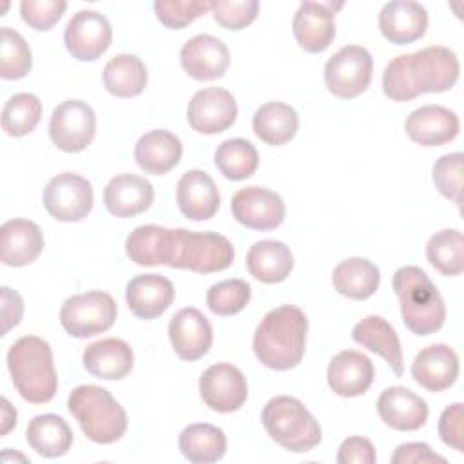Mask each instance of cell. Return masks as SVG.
Wrapping results in <instances>:
<instances>
[{
	"label": "cell",
	"mask_w": 464,
	"mask_h": 464,
	"mask_svg": "<svg viewBox=\"0 0 464 464\" xmlns=\"http://www.w3.org/2000/svg\"><path fill=\"white\" fill-rule=\"evenodd\" d=\"M459 72V58L450 47L430 45L395 56L382 72V91L393 102H410L426 92L450 91Z\"/></svg>",
	"instance_id": "obj_1"
},
{
	"label": "cell",
	"mask_w": 464,
	"mask_h": 464,
	"mask_svg": "<svg viewBox=\"0 0 464 464\" xmlns=\"http://www.w3.org/2000/svg\"><path fill=\"white\" fill-rule=\"evenodd\" d=\"M308 319L299 306L283 304L265 314L254 332V353L257 361L277 372L295 368L306 346Z\"/></svg>",
	"instance_id": "obj_2"
},
{
	"label": "cell",
	"mask_w": 464,
	"mask_h": 464,
	"mask_svg": "<svg viewBox=\"0 0 464 464\" xmlns=\"http://www.w3.org/2000/svg\"><path fill=\"white\" fill-rule=\"evenodd\" d=\"M7 370L20 397L33 404L49 402L58 390V377L49 343L24 335L7 350Z\"/></svg>",
	"instance_id": "obj_3"
},
{
	"label": "cell",
	"mask_w": 464,
	"mask_h": 464,
	"mask_svg": "<svg viewBox=\"0 0 464 464\" xmlns=\"http://www.w3.org/2000/svg\"><path fill=\"white\" fill-rule=\"evenodd\" d=\"M404 326L415 335H431L446 321L444 299L428 274L413 265L401 266L392 279Z\"/></svg>",
	"instance_id": "obj_4"
},
{
	"label": "cell",
	"mask_w": 464,
	"mask_h": 464,
	"mask_svg": "<svg viewBox=\"0 0 464 464\" xmlns=\"http://www.w3.org/2000/svg\"><path fill=\"white\" fill-rule=\"evenodd\" d=\"M67 406L85 437L96 444H112L127 431L129 420L123 406L102 386H76L69 393Z\"/></svg>",
	"instance_id": "obj_5"
},
{
	"label": "cell",
	"mask_w": 464,
	"mask_h": 464,
	"mask_svg": "<svg viewBox=\"0 0 464 464\" xmlns=\"http://www.w3.org/2000/svg\"><path fill=\"white\" fill-rule=\"evenodd\" d=\"M261 422L272 440L294 453H306L323 439L315 417L299 399L290 395L272 397L263 408Z\"/></svg>",
	"instance_id": "obj_6"
},
{
	"label": "cell",
	"mask_w": 464,
	"mask_h": 464,
	"mask_svg": "<svg viewBox=\"0 0 464 464\" xmlns=\"http://www.w3.org/2000/svg\"><path fill=\"white\" fill-rule=\"evenodd\" d=\"M234 261L232 243L218 232H194L174 228V256L170 268L212 274L225 270Z\"/></svg>",
	"instance_id": "obj_7"
},
{
	"label": "cell",
	"mask_w": 464,
	"mask_h": 464,
	"mask_svg": "<svg viewBox=\"0 0 464 464\" xmlns=\"http://www.w3.org/2000/svg\"><path fill=\"white\" fill-rule=\"evenodd\" d=\"M118 306L111 294L92 290L65 299L60 310L63 330L78 339L107 332L116 321Z\"/></svg>",
	"instance_id": "obj_8"
},
{
	"label": "cell",
	"mask_w": 464,
	"mask_h": 464,
	"mask_svg": "<svg viewBox=\"0 0 464 464\" xmlns=\"http://www.w3.org/2000/svg\"><path fill=\"white\" fill-rule=\"evenodd\" d=\"M373 72V58L362 45H344L324 65L326 89L343 100L362 94Z\"/></svg>",
	"instance_id": "obj_9"
},
{
	"label": "cell",
	"mask_w": 464,
	"mask_h": 464,
	"mask_svg": "<svg viewBox=\"0 0 464 464\" xmlns=\"http://www.w3.org/2000/svg\"><path fill=\"white\" fill-rule=\"evenodd\" d=\"M96 114L83 100H65L51 114V141L63 152H82L94 138Z\"/></svg>",
	"instance_id": "obj_10"
},
{
	"label": "cell",
	"mask_w": 464,
	"mask_h": 464,
	"mask_svg": "<svg viewBox=\"0 0 464 464\" xmlns=\"http://www.w3.org/2000/svg\"><path fill=\"white\" fill-rule=\"evenodd\" d=\"M44 207L58 221H82L92 208V185L87 178L62 172L51 178L44 188Z\"/></svg>",
	"instance_id": "obj_11"
},
{
	"label": "cell",
	"mask_w": 464,
	"mask_h": 464,
	"mask_svg": "<svg viewBox=\"0 0 464 464\" xmlns=\"http://www.w3.org/2000/svg\"><path fill=\"white\" fill-rule=\"evenodd\" d=\"M112 29L105 14L82 9L71 16L63 31V44L72 58L92 62L100 58L111 45Z\"/></svg>",
	"instance_id": "obj_12"
},
{
	"label": "cell",
	"mask_w": 464,
	"mask_h": 464,
	"mask_svg": "<svg viewBox=\"0 0 464 464\" xmlns=\"http://www.w3.org/2000/svg\"><path fill=\"white\" fill-rule=\"evenodd\" d=\"M199 395L210 410L218 413H232L245 404L248 384L237 366L218 362L208 366L199 377Z\"/></svg>",
	"instance_id": "obj_13"
},
{
	"label": "cell",
	"mask_w": 464,
	"mask_h": 464,
	"mask_svg": "<svg viewBox=\"0 0 464 464\" xmlns=\"http://www.w3.org/2000/svg\"><path fill=\"white\" fill-rule=\"evenodd\" d=\"M237 223L252 230H274L285 219V201L270 188L250 185L239 188L230 201Z\"/></svg>",
	"instance_id": "obj_14"
},
{
	"label": "cell",
	"mask_w": 464,
	"mask_h": 464,
	"mask_svg": "<svg viewBox=\"0 0 464 464\" xmlns=\"http://www.w3.org/2000/svg\"><path fill=\"white\" fill-rule=\"evenodd\" d=\"M236 98L223 87L201 89L194 92L187 105L188 125L201 134L223 132L236 121Z\"/></svg>",
	"instance_id": "obj_15"
},
{
	"label": "cell",
	"mask_w": 464,
	"mask_h": 464,
	"mask_svg": "<svg viewBox=\"0 0 464 464\" xmlns=\"http://www.w3.org/2000/svg\"><path fill=\"white\" fill-rule=\"evenodd\" d=\"M343 4L301 2L292 22L295 42L306 53H323L335 36V11Z\"/></svg>",
	"instance_id": "obj_16"
},
{
	"label": "cell",
	"mask_w": 464,
	"mask_h": 464,
	"mask_svg": "<svg viewBox=\"0 0 464 464\" xmlns=\"http://www.w3.org/2000/svg\"><path fill=\"white\" fill-rule=\"evenodd\" d=\"M183 71L199 82L221 78L230 63L228 47L212 34H196L179 51Z\"/></svg>",
	"instance_id": "obj_17"
},
{
	"label": "cell",
	"mask_w": 464,
	"mask_h": 464,
	"mask_svg": "<svg viewBox=\"0 0 464 464\" xmlns=\"http://www.w3.org/2000/svg\"><path fill=\"white\" fill-rule=\"evenodd\" d=\"M169 339L179 359L198 361L208 353L214 335L208 319L198 308L185 306L172 315Z\"/></svg>",
	"instance_id": "obj_18"
},
{
	"label": "cell",
	"mask_w": 464,
	"mask_h": 464,
	"mask_svg": "<svg viewBox=\"0 0 464 464\" xmlns=\"http://www.w3.org/2000/svg\"><path fill=\"white\" fill-rule=\"evenodd\" d=\"M459 116L442 105H422L411 111L404 121L408 138L422 147H440L457 138Z\"/></svg>",
	"instance_id": "obj_19"
},
{
	"label": "cell",
	"mask_w": 464,
	"mask_h": 464,
	"mask_svg": "<svg viewBox=\"0 0 464 464\" xmlns=\"http://www.w3.org/2000/svg\"><path fill=\"white\" fill-rule=\"evenodd\" d=\"M379 29L382 36L395 44L406 45L424 36L428 29V11L413 0H393L382 5L379 13Z\"/></svg>",
	"instance_id": "obj_20"
},
{
	"label": "cell",
	"mask_w": 464,
	"mask_h": 464,
	"mask_svg": "<svg viewBox=\"0 0 464 464\" xmlns=\"http://www.w3.org/2000/svg\"><path fill=\"white\" fill-rule=\"evenodd\" d=\"M413 381L428 392H442L459 377V357L448 344L437 343L422 348L411 362Z\"/></svg>",
	"instance_id": "obj_21"
},
{
	"label": "cell",
	"mask_w": 464,
	"mask_h": 464,
	"mask_svg": "<svg viewBox=\"0 0 464 464\" xmlns=\"http://www.w3.org/2000/svg\"><path fill=\"white\" fill-rule=\"evenodd\" d=\"M174 285L160 274H140L125 286L129 310L140 319L160 317L174 301Z\"/></svg>",
	"instance_id": "obj_22"
},
{
	"label": "cell",
	"mask_w": 464,
	"mask_h": 464,
	"mask_svg": "<svg viewBox=\"0 0 464 464\" xmlns=\"http://www.w3.org/2000/svg\"><path fill=\"white\" fill-rule=\"evenodd\" d=\"M373 362L357 350H343L332 357L326 381L339 397L362 395L373 382Z\"/></svg>",
	"instance_id": "obj_23"
},
{
	"label": "cell",
	"mask_w": 464,
	"mask_h": 464,
	"mask_svg": "<svg viewBox=\"0 0 464 464\" xmlns=\"http://www.w3.org/2000/svg\"><path fill=\"white\" fill-rule=\"evenodd\" d=\"M381 420L399 431H415L428 420V404L404 386L386 388L377 401Z\"/></svg>",
	"instance_id": "obj_24"
},
{
	"label": "cell",
	"mask_w": 464,
	"mask_h": 464,
	"mask_svg": "<svg viewBox=\"0 0 464 464\" xmlns=\"http://www.w3.org/2000/svg\"><path fill=\"white\" fill-rule=\"evenodd\" d=\"M176 201L181 214L192 221L214 218L219 208V192L214 179L199 169L187 170L176 187Z\"/></svg>",
	"instance_id": "obj_25"
},
{
	"label": "cell",
	"mask_w": 464,
	"mask_h": 464,
	"mask_svg": "<svg viewBox=\"0 0 464 464\" xmlns=\"http://www.w3.org/2000/svg\"><path fill=\"white\" fill-rule=\"evenodd\" d=\"M152 183L138 174H118L103 188V205L116 218L141 214L152 205Z\"/></svg>",
	"instance_id": "obj_26"
},
{
	"label": "cell",
	"mask_w": 464,
	"mask_h": 464,
	"mask_svg": "<svg viewBox=\"0 0 464 464\" xmlns=\"http://www.w3.org/2000/svg\"><path fill=\"white\" fill-rule=\"evenodd\" d=\"M44 248V234L34 221L14 218L0 228V259L7 266L33 263Z\"/></svg>",
	"instance_id": "obj_27"
},
{
	"label": "cell",
	"mask_w": 464,
	"mask_h": 464,
	"mask_svg": "<svg viewBox=\"0 0 464 464\" xmlns=\"http://www.w3.org/2000/svg\"><path fill=\"white\" fill-rule=\"evenodd\" d=\"M82 362L92 377L118 381L130 373L134 366V353L123 339L107 337L91 343L83 350Z\"/></svg>",
	"instance_id": "obj_28"
},
{
	"label": "cell",
	"mask_w": 464,
	"mask_h": 464,
	"mask_svg": "<svg viewBox=\"0 0 464 464\" xmlns=\"http://www.w3.org/2000/svg\"><path fill=\"white\" fill-rule=\"evenodd\" d=\"M183 154L181 141L176 134L165 129L145 132L134 147V160L141 170L154 176H163L172 170Z\"/></svg>",
	"instance_id": "obj_29"
},
{
	"label": "cell",
	"mask_w": 464,
	"mask_h": 464,
	"mask_svg": "<svg viewBox=\"0 0 464 464\" xmlns=\"http://www.w3.org/2000/svg\"><path fill=\"white\" fill-rule=\"evenodd\" d=\"M125 252L140 266L170 265L174 256V228L160 225L136 227L125 241Z\"/></svg>",
	"instance_id": "obj_30"
},
{
	"label": "cell",
	"mask_w": 464,
	"mask_h": 464,
	"mask_svg": "<svg viewBox=\"0 0 464 464\" xmlns=\"http://www.w3.org/2000/svg\"><path fill=\"white\" fill-rule=\"evenodd\" d=\"M352 339L368 348L373 353H379L384 357L392 372L401 377L404 373V362H402V348L397 332L393 326L381 315H368L361 319L353 330Z\"/></svg>",
	"instance_id": "obj_31"
},
{
	"label": "cell",
	"mask_w": 464,
	"mask_h": 464,
	"mask_svg": "<svg viewBox=\"0 0 464 464\" xmlns=\"http://www.w3.org/2000/svg\"><path fill=\"white\" fill-rule=\"evenodd\" d=\"M246 268L250 276L261 283H281L294 268V256L283 241H256L246 252Z\"/></svg>",
	"instance_id": "obj_32"
},
{
	"label": "cell",
	"mask_w": 464,
	"mask_h": 464,
	"mask_svg": "<svg viewBox=\"0 0 464 464\" xmlns=\"http://www.w3.org/2000/svg\"><path fill=\"white\" fill-rule=\"evenodd\" d=\"M381 283V272L377 265L364 257H348L341 261L332 272L334 288L355 301H364L372 297Z\"/></svg>",
	"instance_id": "obj_33"
},
{
	"label": "cell",
	"mask_w": 464,
	"mask_h": 464,
	"mask_svg": "<svg viewBox=\"0 0 464 464\" xmlns=\"http://www.w3.org/2000/svg\"><path fill=\"white\" fill-rule=\"evenodd\" d=\"M25 440L38 455L56 459L71 450L72 431L63 417L54 413H44L29 420L25 430Z\"/></svg>",
	"instance_id": "obj_34"
},
{
	"label": "cell",
	"mask_w": 464,
	"mask_h": 464,
	"mask_svg": "<svg viewBox=\"0 0 464 464\" xmlns=\"http://www.w3.org/2000/svg\"><path fill=\"white\" fill-rule=\"evenodd\" d=\"M252 127L261 141L272 147H279L295 136L299 116L288 103L268 102L254 112Z\"/></svg>",
	"instance_id": "obj_35"
},
{
	"label": "cell",
	"mask_w": 464,
	"mask_h": 464,
	"mask_svg": "<svg viewBox=\"0 0 464 464\" xmlns=\"http://www.w3.org/2000/svg\"><path fill=\"white\" fill-rule=\"evenodd\" d=\"M105 89L116 98H134L147 87V67L136 54L112 56L102 72Z\"/></svg>",
	"instance_id": "obj_36"
},
{
	"label": "cell",
	"mask_w": 464,
	"mask_h": 464,
	"mask_svg": "<svg viewBox=\"0 0 464 464\" xmlns=\"http://www.w3.org/2000/svg\"><path fill=\"white\" fill-rule=\"evenodd\" d=\"M179 451L194 464H210L223 459L227 451V437L221 428L208 422L188 424L179 433Z\"/></svg>",
	"instance_id": "obj_37"
},
{
	"label": "cell",
	"mask_w": 464,
	"mask_h": 464,
	"mask_svg": "<svg viewBox=\"0 0 464 464\" xmlns=\"http://www.w3.org/2000/svg\"><path fill=\"white\" fill-rule=\"evenodd\" d=\"M214 163L227 179L241 181L257 170L259 154L248 140L230 138L218 145L214 152Z\"/></svg>",
	"instance_id": "obj_38"
},
{
	"label": "cell",
	"mask_w": 464,
	"mask_h": 464,
	"mask_svg": "<svg viewBox=\"0 0 464 464\" xmlns=\"http://www.w3.org/2000/svg\"><path fill=\"white\" fill-rule=\"evenodd\" d=\"M430 265L442 276H459L464 270V236L457 228L435 232L426 245Z\"/></svg>",
	"instance_id": "obj_39"
},
{
	"label": "cell",
	"mask_w": 464,
	"mask_h": 464,
	"mask_svg": "<svg viewBox=\"0 0 464 464\" xmlns=\"http://www.w3.org/2000/svg\"><path fill=\"white\" fill-rule=\"evenodd\" d=\"M42 116V102L31 92L13 94L2 109V129L11 138H22L34 130Z\"/></svg>",
	"instance_id": "obj_40"
},
{
	"label": "cell",
	"mask_w": 464,
	"mask_h": 464,
	"mask_svg": "<svg viewBox=\"0 0 464 464\" xmlns=\"http://www.w3.org/2000/svg\"><path fill=\"white\" fill-rule=\"evenodd\" d=\"M33 67V54L25 38L11 29L2 27L0 45V76L4 80H20Z\"/></svg>",
	"instance_id": "obj_41"
},
{
	"label": "cell",
	"mask_w": 464,
	"mask_h": 464,
	"mask_svg": "<svg viewBox=\"0 0 464 464\" xmlns=\"http://www.w3.org/2000/svg\"><path fill=\"white\" fill-rule=\"evenodd\" d=\"M252 297V288L243 279H225L214 283L207 292V306L216 315H234L241 312Z\"/></svg>",
	"instance_id": "obj_42"
},
{
	"label": "cell",
	"mask_w": 464,
	"mask_h": 464,
	"mask_svg": "<svg viewBox=\"0 0 464 464\" xmlns=\"http://www.w3.org/2000/svg\"><path fill=\"white\" fill-rule=\"evenodd\" d=\"M462 152H451L440 156L431 169V179L435 188L457 205H460L462 201Z\"/></svg>",
	"instance_id": "obj_43"
},
{
	"label": "cell",
	"mask_w": 464,
	"mask_h": 464,
	"mask_svg": "<svg viewBox=\"0 0 464 464\" xmlns=\"http://www.w3.org/2000/svg\"><path fill=\"white\" fill-rule=\"evenodd\" d=\"M210 11L207 0H156L154 13L158 20L169 29H181Z\"/></svg>",
	"instance_id": "obj_44"
},
{
	"label": "cell",
	"mask_w": 464,
	"mask_h": 464,
	"mask_svg": "<svg viewBox=\"0 0 464 464\" xmlns=\"http://www.w3.org/2000/svg\"><path fill=\"white\" fill-rule=\"evenodd\" d=\"M259 11V2L257 0H228V2H210V13L212 18L223 25L225 29L230 31H239L246 25H250Z\"/></svg>",
	"instance_id": "obj_45"
},
{
	"label": "cell",
	"mask_w": 464,
	"mask_h": 464,
	"mask_svg": "<svg viewBox=\"0 0 464 464\" xmlns=\"http://www.w3.org/2000/svg\"><path fill=\"white\" fill-rule=\"evenodd\" d=\"M65 9H67V4L62 0H22L20 2L22 20L36 31H49L62 18Z\"/></svg>",
	"instance_id": "obj_46"
},
{
	"label": "cell",
	"mask_w": 464,
	"mask_h": 464,
	"mask_svg": "<svg viewBox=\"0 0 464 464\" xmlns=\"http://www.w3.org/2000/svg\"><path fill=\"white\" fill-rule=\"evenodd\" d=\"M439 435L440 440L453 448L455 451H462L464 440V404L455 402L444 408L439 419Z\"/></svg>",
	"instance_id": "obj_47"
},
{
	"label": "cell",
	"mask_w": 464,
	"mask_h": 464,
	"mask_svg": "<svg viewBox=\"0 0 464 464\" xmlns=\"http://www.w3.org/2000/svg\"><path fill=\"white\" fill-rule=\"evenodd\" d=\"M377 460L375 448L366 437H348L337 451L339 464H373Z\"/></svg>",
	"instance_id": "obj_48"
},
{
	"label": "cell",
	"mask_w": 464,
	"mask_h": 464,
	"mask_svg": "<svg viewBox=\"0 0 464 464\" xmlns=\"http://www.w3.org/2000/svg\"><path fill=\"white\" fill-rule=\"evenodd\" d=\"M392 464H446V459L439 453H435L426 442H404L395 448L392 459Z\"/></svg>",
	"instance_id": "obj_49"
},
{
	"label": "cell",
	"mask_w": 464,
	"mask_h": 464,
	"mask_svg": "<svg viewBox=\"0 0 464 464\" xmlns=\"http://www.w3.org/2000/svg\"><path fill=\"white\" fill-rule=\"evenodd\" d=\"M2 335L14 328L24 315V301L16 290L2 286Z\"/></svg>",
	"instance_id": "obj_50"
},
{
	"label": "cell",
	"mask_w": 464,
	"mask_h": 464,
	"mask_svg": "<svg viewBox=\"0 0 464 464\" xmlns=\"http://www.w3.org/2000/svg\"><path fill=\"white\" fill-rule=\"evenodd\" d=\"M0 413H2L0 435L4 437L16 426V410L11 406V402L5 397L0 401Z\"/></svg>",
	"instance_id": "obj_51"
}]
</instances>
